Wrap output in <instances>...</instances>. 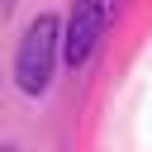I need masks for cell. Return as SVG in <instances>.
Here are the masks:
<instances>
[{"label":"cell","mask_w":152,"mask_h":152,"mask_svg":"<svg viewBox=\"0 0 152 152\" xmlns=\"http://www.w3.org/2000/svg\"><path fill=\"white\" fill-rule=\"evenodd\" d=\"M57 57H62V24H57V14H38L24 28L19 52H14V81H19V90L24 95H43L52 86Z\"/></svg>","instance_id":"cell-1"},{"label":"cell","mask_w":152,"mask_h":152,"mask_svg":"<svg viewBox=\"0 0 152 152\" xmlns=\"http://www.w3.org/2000/svg\"><path fill=\"white\" fill-rule=\"evenodd\" d=\"M0 152H19V147H0Z\"/></svg>","instance_id":"cell-4"},{"label":"cell","mask_w":152,"mask_h":152,"mask_svg":"<svg viewBox=\"0 0 152 152\" xmlns=\"http://www.w3.org/2000/svg\"><path fill=\"white\" fill-rule=\"evenodd\" d=\"M10 5H14V0H0V14H10Z\"/></svg>","instance_id":"cell-3"},{"label":"cell","mask_w":152,"mask_h":152,"mask_svg":"<svg viewBox=\"0 0 152 152\" xmlns=\"http://www.w3.org/2000/svg\"><path fill=\"white\" fill-rule=\"evenodd\" d=\"M104 38V0H71L66 28H62V62L86 66Z\"/></svg>","instance_id":"cell-2"}]
</instances>
